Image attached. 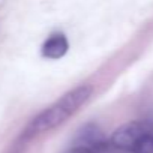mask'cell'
<instances>
[{
  "instance_id": "3",
  "label": "cell",
  "mask_w": 153,
  "mask_h": 153,
  "mask_svg": "<svg viewBox=\"0 0 153 153\" xmlns=\"http://www.w3.org/2000/svg\"><path fill=\"white\" fill-rule=\"evenodd\" d=\"M69 44L63 33H54L51 35L42 45V56L47 59H60L68 53Z\"/></svg>"
},
{
  "instance_id": "2",
  "label": "cell",
  "mask_w": 153,
  "mask_h": 153,
  "mask_svg": "<svg viewBox=\"0 0 153 153\" xmlns=\"http://www.w3.org/2000/svg\"><path fill=\"white\" fill-rule=\"evenodd\" d=\"M152 132V129L141 123V122H131L123 126H120L111 137V143L114 147L125 150V152H132L137 143L146 135Z\"/></svg>"
},
{
  "instance_id": "6",
  "label": "cell",
  "mask_w": 153,
  "mask_h": 153,
  "mask_svg": "<svg viewBox=\"0 0 153 153\" xmlns=\"http://www.w3.org/2000/svg\"><path fill=\"white\" fill-rule=\"evenodd\" d=\"M68 153H98V152H95V150H92V149H89V147H83V146H76V147H74V149H71Z\"/></svg>"
},
{
  "instance_id": "4",
  "label": "cell",
  "mask_w": 153,
  "mask_h": 153,
  "mask_svg": "<svg viewBox=\"0 0 153 153\" xmlns=\"http://www.w3.org/2000/svg\"><path fill=\"white\" fill-rule=\"evenodd\" d=\"M78 146L89 147V149L96 152L98 149L105 146V138H104L102 132L96 126H89L84 131H81V137L78 140Z\"/></svg>"
},
{
  "instance_id": "5",
  "label": "cell",
  "mask_w": 153,
  "mask_h": 153,
  "mask_svg": "<svg viewBox=\"0 0 153 153\" xmlns=\"http://www.w3.org/2000/svg\"><path fill=\"white\" fill-rule=\"evenodd\" d=\"M131 153H153V131L146 134Z\"/></svg>"
},
{
  "instance_id": "1",
  "label": "cell",
  "mask_w": 153,
  "mask_h": 153,
  "mask_svg": "<svg viewBox=\"0 0 153 153\" xmlns=\"http://www.w3.org/2000/svg\"><path fill=\"white\" fill-rule=\"evenodd\" d=\"M92 92H93L92 87L86 86V84H83L80 87H75L74 90L68 92L57 102H54L51 107L44 110L39 116H36L30 122V125L26 129V135L35 137L38 134H42V132H47V131L57 128L59 125L66 122L74 113L78 111V108L83 104L87 102Z\"/></svg>"
}]
</instances>
